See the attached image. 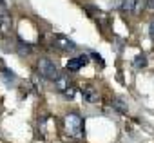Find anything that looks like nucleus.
<instances>
[{
    "label": "nucleus",
    "instance_id": "nucleus-4",
    "mask_svg": "<svg viewBox=\"0 0 154 143\" xmlns=\"http://www.w3.org/2000/svg\"><path fill=\"white\" fill-rule=\"evenodd\" d=\"M54 87H56V91L63 93L67 98H72L74 93H76V87L72 85V82L69 80L67 75H60V76L56 78V82H54Z\"/></svg>",
    "mask_w": 154,
    "mask_h": 143
},
{
    "label": "nucleus",
    "instance_id": "nucleus-8",
    "mask_svg": "<svg viewBox=\"0 0 154 143\" xmlns=\"http://www.w3.org/2000/svg\"><path fill=\"white\" fill-rule=\"evenodd\" d=\"M85 11L91 15V18H94L100 26H107L109 24V17L102 11V9H98V8H94V6H85Z\"/></svg>",
    "mask_w": 154,
    "mask_h": 143
},
{
    "label": "nucleus",
    "instance_id": "nucleus-5",
    "mask_svg": "<svg viewBox=\"0 0 154 143\" xmlns=\"http://www.w3.org/2000/svg\"><path fill=\"white\" fill-rule=\"evenodd\" d=\"M53 47L62 51V53H71L76 49V44L72 40H69L67 36H62V35H54L53 36Z\"/></svg>",
    "mask_w": 154,
    "mask_h": 143
},
{
    "label": "nucleus",
    "instance_id": "nucleus-6",
    "mask_svg": "<svg viewBox=\"0 0 154 143\" xmlns=\"http://www.w3.org/2000/svg\"><path fill=\"white\" fill-rule=\"evenodd\" d=\"M87 62H89V56H87V54H80V56L69 58V62H67V71L76 73V71H80L84 65H87Z\"/></svg>",
    "mask_w": 154,
    "mask_h": 143
},
{
    "label": "nucleus",
    "instance_id": "nucleus-10",
    "mask_svg": "<svg viewBox=\"0 0 154 143\" xmlns=\"http://www.w3.org/2000/svg\"><path fill=\"white\" fill-rule=\"evenodd\" d=\"M136 8H138V0H122L120 4V9L123 13H136Z\"/></svg>",
    "mask_w": 154,
    "mask_h": 143
},
{
    "label": "nucleus",
    "instance_id": "nucleus-2",
    "mask_svg": "<svg viewBox=\"0 0 154 143\" xmlns=\"http://www.w3.org/2000/svg\"><path fill=\"white\" fill-rule=\"evenodd\" d=\"M36 67H38V75H40L42 78L49 80V82H56V78L60 76L58 67H56V63H54L51 58H40Z\"/></svg>",
    "mask_w": 154,
    "mask_h": 143
},
{
    "label": "nucleus",
    "instance_id": "nucleus-16",
    "mask_svg": "<svg viewBox=\"0 0 154 143\" xmlns=\"http://www.w3.org/2000/svg\"><path fill=\"white\" fill-rule=\"evenodd\" d=\"M91 56H93V58H94V60H96V62H100V63H102V65H103V60H102V56H100V54H96V53H93V54H91Z\"/></svg>",
    "mask_w": 154,
    "mask_h": 143
},
{
    "label": "nucleus",
    "instance_id": "nucleus-14",
    "mask_svg": "<svg viewBox=\"0 0 154 143\" xmlns=\"http://www.w3.org/2000/svg\"><path fill=\"white\" fill-rule=\"evenodd\" d=\"M145 9H149L150 13H154V0H145Z\"/></svg>",
    "mask_w": 154,
    "mask_h": 143
},
{
    "label": "nucleus",
    "instance_id": "nucleus-7",
    "mask_svg": "<svg viewBox=\"0 0 154 143\" xmlns=\"http://www.w3.org/2000/svg\"><path fill=\"white\" fill-rule=\"evenodd\" d=\"M80 93H82L84 102H87V103H98V100H100V94L93 85H82Z\"/></svg>",
    "mask_w": 154,
    "mask_h": 143
},
{
    "label": "nucleus",
    "instance_id": "nucleus-13",
    "mask_svg": "<svg viewBox=\"0 0 154 143\" xmlns=\"http://www.w3.org/2000/svg\"><path fill=\"white\" fill-rule=\"evenodd\" d=\"M132 65H134L136 69H143V67H147V58H145V54H138V56L134 58Z\"/></svg>",
    "mask_w": 154,
    "mask_h": 143
},
{
    "label": "nucleus",
    "instance_id": "nucleus-15",
    "mask_svg": "<svg viewBox=\"0 0 154 143\" xmlns=\"http://www.w3.org/2000/svg\"><path fill=\"white\" fill-rule=\"evenodd\" d=\"M149 35H150V38L154 40V18L150 20V26H149Z\"/></svg>",
    "mask_w": 154,
    "mask_h": 143
},
{
    "label": "nucleus",
    "instance_id": "nucleus-17",
    "mask_svg": "<svg viewBox=\"0 0 154 143\" xmlns=\"http://www.w3.org/2000/svg\"><path fill=\"white\" fill-rule=\"evenodd\" d=\"M6 4V0H0V6H4Z\"/></svg>",
    "mask_w": 154,
    "mask_h": 143
},
{
    "label": "nucleus",
    "instance_id": "nucleus-11",
    "mask_svg": "<svg viewBox=\"0 0 154 143\" xmlns=\"http://www.w3.org/2000/svg\"><path fill=\"white\" fill-rule=\"evenodd\" d=\"M111 105H112V109H116L118 112L127 114V105H125V102H123L122 98H114V100L111 102Z\"/></svg>",
    "mask_w": 154,
    "mask_h": 143
},
{
    "label": "nucleus",
    "instance_id": "nucleus-12",
    "mask_svg": "<svg viewBox=\"0 0 154 143\" xmlns=\"http://www.w3.org/2000/svg\"><path fill=\"white\" fill-rule=\"evenodd\" d=\"M2 78H4V82H6L8 85H11V84L17 80V75L13 73L11 69H4V71H2Z\"/></svg>",
    "mask_w": 154,
    "mask_h": 143
},
{
    "label": "nucleus",
    "instance_id": "nucleus-1",
    "mask_svg": "<svg viewBox=\"0 0 154 143\" xmlns=\"http://www.w3.org/2000/svg\"><path fill=\"white\" fill-rule=\"evenodd\" d=\"M63 123H65V132L71 138H82L84 136V120H82L80 114L69 112L63 118Z\"/></svg>",
    "mask_w": 154,
    "mask_h": 143
},
{
    "label": "nucleus",
    "instance_id": "nucleus-9",
    "mask_svg": "<svg viewBox=\"0 0 154 143\" xmlns=\"http://www.w3.org/2000/svg\"><path fill=\"white\" fill-rule=\"evenodd\" d=\"M17 53H18L20 56H27V54H31V53H33V47H31V44H27V42H24L22 38H18Z\"/></svg>",
    "mask_w": 154,
    "mask_h": 143
},
{
    "label": "nucleus",
    "instance_id": "nucleus-3",
    "mask_svg": "<svg viewBox=\"0 0 154 143\" xmlns=\"http://www.w3.org/2000/svg\"><path fill=\"white\" fill-rule=\"evenodd\" d=\"M11 31H13V20H11L8 6L4 4V6H0V36L2 38L11 36Z\"/></svg>",
    "mask_w": 154,
    "mask_h": 143
}]
</instances>
